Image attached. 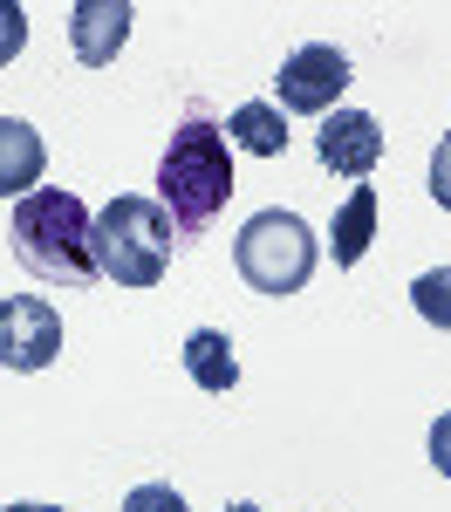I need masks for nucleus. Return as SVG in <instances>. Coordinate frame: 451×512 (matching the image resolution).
Wrapping results in <instances>:
<instances>
[{
    "label": "nucleus",
    "mask_w": 451,
    "mask_h": 512,
    "mask_svg": "<svg viewBox=\"0 0 451 512\" xmlns=\"http://www.w3.org/2000/svg\"><path fill=\"white\" fill-rule=\"evenodd\" d=\"M226 512H267V506H246V499H240V506H226Z\"/></svg>",
    "instance_id": "obj_19"
},
{
    "label": "nucleus",
    "mask_w": 451,
    "mask_h": 512,
    "mask_svg": "<svg viewBox=\"0 0 451 512\" xmlns=\"http://www.w3.org/2000/svg\"><path fill=\"white\" fill-rule=\"evenodd\" d=\"M233 198V144H226V123L212 117L205 103L185 110V123L171 130L158 164V205L171 212L178 239H199Z\"/></svg>",
    "instance_id": "obj_1"
},
{
    "label": "nucleus",
    "mask_w": 451,
    "mask_h": 512,
    "mask_svg": "<svg viewBox=\"0 0 451 512\" xmlns=\"http://www.w3.org/2000/svg\"><path fill=\"white\" fill-rule=\"evenodd\" d=\"M123 512H192V506H185L171 485H137V492L123 499Z\"/></svg>",
    "instance_id": "obj_15"
},
{
    "label": "nucleus",
    "mask_w": 451,
    "mask_h": 512,
    "mask_svg": "<svg viewBox=\"0 0 451 512\" xmlns=\"http://www.w3.org/2000/svg\"><path fill=\"white\" fill-rule=\"evenodd\" d=\"M89 253H96V274L117 287H158L171 253H178V226L158 198L123 192L89 219Z\"/></svg>",
    "instance_id": "obj_3"
},
{
    "label": "nucleus",
    "mask_w": 451,
    "mask_h": 512,
    "mask_svg": "<svg viewBox=\"0 0 451 512\" xmlns=\"http://www.w3.org/2000/svg\"><path fill=\"white\" fill-rule=\"evenodd\" d=\"M62 355V315L41 294H7L0 301V369L35 376Z\"/></svg>",
    "instance_id": "obj_6"
},
{
    "label": "nucleus",
    "mask_w": 451,
    "mask_h": 512,
    "mask_svg": "<svg viewBox=\"0 0 451 512\" xmlns=\"http://www.w3.org/2000/svg\"><path fill=\"white\" fill-rule=\"evenodd\" d=\"M274 89H281V117L287 110H294V117H328L335 96L349 89V55H342L335 41H308V48H294L281 62Z\"/></svg>",
    "instance_id": "obj_5"
},
{
    "label": "nucleus",
    "mask_w": 451,
    "mask_h": 512,
    "mask_svg": "<svg viewBox=\"0 0 451 512\" xmlns=\"http://www.w3.org/2000/svg\"><path fill=\"white\" fill-rule=\"evenodd\" d=\"M226 144H233V151H253V158H281L287 151L281 103H240V110L226 117Z\"/></svg>",
    "instance_id": "obj_11"
},
{
    "label": "nucleus",
    "mask_w": 451,
    "mask_h": 512,
    "mask_svg": "<svg viewBox=\"0 0 451 512\" xmlns=\"http://www.w3.org/2000/svg\"><path fill=\"white\" fill-rule=\"evenodd\" d=\"M21 48H28V14H21L14 0H0V69H7Z\"/></svg>",
    "instance_id": "obj_14"
},
{
    "label": "nucleus",
    "mask_w": 451,
    "mask_h": 512,
    "mask_svg": "<svg viewBox=\"0 0 451 512\" xmlns=\"http://www.w3.org/2000/svg\"><path fill=\"white\" fill-rule=\"evenodd\" d=\"M410 308L431 321V328H445V335H451V267H431V274L410 280Z\"/></svg>",
    "instance_id": "obj_13"
},
{
    "label": "nucleus",
    "mask_w": 451,
    "mask_h": 512,
    "mask_svg": "<svg viewBox=\"0 0 451 512\" xmlns=\"http://www.w3.org/2000/svg\"><path fill=\"white\" fill-rule=\"evenodd\" d=\"M315 260H322V246L308 233V219H294V212H260V219H246L240 239H233V267L253 294H267V301H281V294H301L308 274H315Z\"/></svg>",
    "instance_id": "obj_4"
},
{
    "label": "nucleus",
    "mask_w": 451,
    "mask_h": 512,
    "mask_svg": "<svg viewBox=\"0 0 451 512\" xmlns=\"http://www.w3.org/2000/svg\"><path fill=\"white\" fill-rule=\"evenodd\" d=\"M431 198H438V205L451 212V137L438 144V151H431Z\"/></svg>",
    "instance_id": "obj_16"
},
{
    "label": "nucleus",
    "mask_w": 451,
    "mask_h": 512,
    "mask_svg": "<svg viewBox=\"0 0 451 512\" xmlns=\"http://www.w3.org/2000/svg\"><path fill=\"white\" fill-rule=\"evenodd\" d=\"M315 151L335 178H369L376 158H383V130L369 110H328L322 130H315Z\"/></svg>",
    "instance_id": "obj_7"
},
{
    "label": "nucleus",
    "mask_w": 451,
    "mask_h": 512,
    "mask_svg": "<svg viewBox=\"0 0 451 512\" xmlns=\"http://www.w3.org/2000/svg\"><path fill=\"white\" fill-rule=\"evenodd\" d=\"M14 260L28 267L35 280H55V287H89L96 274V253H89V212H82L76 192L62 185H41V192L14 198Z\"/></svg>",
    "instance_id": "obj_2"
},
{
    "label": "nucleus",
    "mask_w": 451,
    "mask_h": 512,
    "mask_svg": "<svg viewBox=\"0 0 451 512\" xmlns=\"http://www.w3.org/2000/svg\"><path fill=\"white\" fill-rule=\"evenodd\" d=\"M41 171H48V144H41L35 123L0 117V198H28L41 192Z\"/></svg>",
    "instance_id": "obj_9"
},
{
    "label": "nucleus",
    "mask_w": 451,
    "mask_h": 512,
    "mask_svg": "<svg viewBox=\"0 0 451 512\" xmlns=\"http://www.w3.org/2000/svg\"><path fill=\"white\" fill-rule=\"evenodd\" d=\"M185 376H192L205 396H226L240 383V355H233V342H226L219 328H192V335H185Z\"/></svg>",
    "instance_id": "obj_10"
},
{
    "label": "nucleus",
    "mask_w": 451,
    "mask_h": 512,
    "mask_svg": "<svg viewBox=\"0 0 451 512\" xmlns=\"http://www.w3.org/2000/svg\"><path fill=\"white\" fill-rule=\"evenodd\" d=\"M123 35H130V7L123 0H76L69 7V48H76V62H89V69L117 62Z\"/></svg>",
    "instance_id": "obj_8"
},
{
    "label": "nucleus",
    "mask_w": 451,
    "mask_h": 512,
    "mask_svg": "<svg viewBox=\"0 0 451 512\" xmlns=\"http://www.w3.org/2000/svg\"><path fill=\"white\" fill-rule=\"evenodd\" d=\"M431 465H438V472L451 478V410L438 417V424H431Z\"/></svg>",
    "instance_id": "obj_17"
},
{
    "label": "nucleus",
    "mask_w": 451,
    "mask_h": 512,
    "mask_svg": "<svg viewBox=\"0 0 451 512\" xmlns=\"http://www.w3.org/2000/svg\"><path fill=\"white\" fill-rule=\"evenodd\" d=\"M369 239H376V185H356V192L342 198V212H335V233H328L335 267H356L369 253Z\"/></svg>",
    "instance_id": "obj_12"
},
{
    "label": "nucleus",
    "mask_w": 451,
    "mask_h": 512,
    "mask_svg": "<svg viewBox=\"0 0 451 512\" xmlns=\"http://www.w3.org/2000/svg\"><path fill=\"white\" fill-rule=\"evenodd\" d=\"M0 512H62V506H35V499H14V506H0Z\"/></svg>",
    "instance_id": "obj_18"
}]
</instances>
